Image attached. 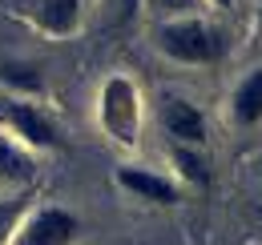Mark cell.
<instances>
[{
    "mask_svg": "<svg viewBox=\"0 0 262 245\" xmlns=\"http://www.w3.org/2000/svg\"><path fill=\"white\" fill-rule=\"evenodd\" d=\"M258 169H262V157H258Z\"/></svg>",
    "mask_w": 262,
    "mask_h": 245,
    "instance_id": "cell-16",
    "label": "cell"
},
{
    "mask_svg": "<svg viewBox=\"0 0 262 245\" xmlns=\"http://www.w3.org/2000/svg\"><path fill=\"white\" fill-rule=\"evenodd\" d=\"M117 185L125 193H133L137 201H149V205H178L182 201V185L158 169H145V165H121Z\"/></svg>",
    "mask_w": 262,
    "mask_h": 245,
    "instance_id": "cell-7",
    "label": "cell"
},
{
    "mask_svg": "<svg viewBox=\"0 0 262 245\" xmlns=\"http://www.w3.org/2000/svg\"><path fill=\"white\" fill-rule=\"evenodd\" d=\"M77 233H81V221L65 205H33L20 217L8 245H73Z\"/></svg>",
    "mask_w": 262,
    "mask_h": 245,
    "instance_id": "cell-4",
    "label": "cell"
},
{
    "mask_svg": "<svg viewBox=\"0 0 262 245\" xmlns=\"http://www.w3.org/2000/svg\"><path fill=\"white\" fill-rule=\"evenodd\" d=\"M0 181L12 189H25L36 181V153H29L25 145H16L4 133H0Z\"/></svg>",
    "mask_w": 262,
    "mask_h": 245,
    "instance_id": "cell-9",
    "label": "cell"
},
{
    "mask_svg": "<svg viewBox=\"0 0 262 245\" xmlns=\"http://www.w3.org/2000/svg\"><path fill=\"white\" fill-rule=\"evenodd\" d=\"M97 125H101V133H105L113 145L137 149V141H141V125H145V101H141V89L133 85V77L113 72V77L101 81Z\"/></svg>",
    "mask_w": 262,
    "mask_h": 245,
    "instance_id": "cell-2",
    "label": "cell"
},
{
    "mask_svg": "<svg viewBox=\"0 0 262 245\" xmlns=\"http://www.w3.org/2000/svg\"><path fill=\"white\" fill-rule=\"evenodd\" d=\"M141 8L162 24V20H182V16H206L210 0H141Z\"/></svg>",
    "mask_w": 262,
    "mask_h": 245,
    "instance_id": "cell-12",
    "label": "cell"
},
{
    "mask_svg": "<svg viewBox=\"0 0 262 245\" xmlns=\"http://www.w3.org/2000/svg\"><path fill=\"white\" fill-rule=\"evenodd\" d=\"M20 16L36 32L65 40L81 29V0H20Z\"/></svg>",
    "mask_w": 262,
    "mask_h": 245,
    "instance_id": "cell-6",
    "label": "cell"
},
{
    "mask_svg": "<svg viewBox=\"0 0 262 245\" xmlns=\"http://www.w3.org/2000/svg\"><path fill=\"white\" fill-rule=\"evenodd\" d=\"M169 165H173V181L178 185H210V165H206V153L202 149H190V145H169Z\"/></svg>",
    "mask_w": 262,
    "mask_h": 245,
    "instance_id": "cell-10",
    "label": "cell"
},
{
    "mask_svg": "<svg viewBox=\"0 0 262 245\" xmlns=\"http://www.w3.org/2000/svg\"><path fill=\"white\" fill-rule=\"evenodd\" d=\"M158 125L165 129V137H169L173 145H190V149H202L206 137H210L206 113L198 109L190 96H162V105H158Z\"/></svg>",
    "mask_w": 262,
    "mask_h": 245,
    "instance_id": "cell-5",
    "label": "cell"
},
{
    "mask_svg": "<svg viewBox=\"0 0 262 245\" xmlns=\"http://www.w3.org/2000/svg\"><path fill=\"white\" fill-rule=\"evenodd\" d=\"M210 8H230V0H210Z\"/></svg>",
    "mask_w": 262,
    "mask_h": 245,
    "instance_id": "cell-15",
    "label": "cell"
},
{
    "mask_svg": "<svg viewBox=\"0 0 262 245\" xmlns=\"http://www.w3.org/2000/svg\"><path fill=\"white\" fill-rule=\"evenodd\" d=\"M0 133L12 137L16 145H25L29 153H53V149H65V133L57 117L33 101V96H12V92H0Z\"/></svg>",
    "mask_w": 262,
    "mask_h": 245,
    "instance_id": "cell-3",
    "label": "cell"
},
{
    "mask_svg": "<svg viewBox=\"0 0 262 245\" xmlns=\"http://www.w3.org/2000/svg\"><path fill=\"white\" fill-rule=\"evenodd\" d=\"M33 209V201H29V193H16V197H4L0 201V245L12 241V233H16V225H20V217Z\"/></svg>",
    "mask_w": 262,
    "mask_h": 245,
    "instance_id": "cell-13",
    "label": "cell"
},
{
    "mask_svg": "<svg viewBox=\"0 0 262 245\" xmlns=\"http://www.w3.org/2000/svg\"><path fill=\"white\" fill-rule=\"evenodd\" d=\"M230 117L238 129H254L262 121V64H254L230 92Z\"/></svg>",
    "mask_w": 262,
    "mask_h": 245,
    "instance_id": "cell-8",
    "label": "cell"
},
{
    "mask_svg": "<svg viewBox=\"0 0 262 245\" xmlns=\"http://www.w3.org/2000/svg\"><path fill=\"white\" fill-rule=\"evenodd\" d=\"M154 48L173 64H218L226 57V32L210 16H182L154 24Z\"/></svg>",
    "mask_w": 262,
    "mask_h": 245,
    "instance_id": "cell-1",
    "label": "cell"
},
{
    "mask_svg": "<svg viewBox=\"0 0 262 245\" xmlns=\"http://www.w3.org/2000/svg\"><path fill=\"white\" fill-rule=\"evenodd\" d=\"M137 12H141V0H117V16H121V24H129Z\"/></svg>",
    "mask_w": 262,
    "mask_h": 245,
    "instance_id": "cell-14",
    "label": "cell"
},
{
    "mask_svg": "<svg viewBox=\"0 0 262 245\" xmlns=\"http://www.w3.org/2000/svg\"><path fill=\"white\" fill-rule=\"evenodd\" d=\"M0 85L4 92H12V96H40L45 89V77H40V68L36 64H25V61H4L0 64Z\"/></svg>",
    "mask_w": 262,
    "mask_h": 245,
    "instance_id": "cell-11",
    "label": "cell"
},
{
    "mask_svg": "<svg viewBox=\"0 0 262 245\" xmlns=\"http://www.w3.org/2000/svg\"><path fill=\"white\" fill-rule=\"evenodd\" d=\"M258 16H262V4H258Z\"/></svg>",
    "mask_w": 262,
    "mask_h": 245,
    "instance_id": "cell-17",
    "label": "cell"
}]
</instances>
